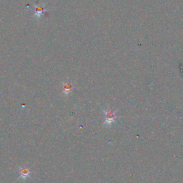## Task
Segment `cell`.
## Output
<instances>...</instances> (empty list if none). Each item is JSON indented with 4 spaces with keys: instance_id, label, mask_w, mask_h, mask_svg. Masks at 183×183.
Masks as SVG:
<instances>
[{
    "instance_id": "6da1fadb",
    "label": "cell",
    "mask_w": 183,
    "mask_h": 183,
    "mask_svg": "<svg viewBox=\"0 0 183 183\" xmlns=\"http://www.w3.org/2000/svg\"><path fill=\"white\" fill-rule=\"evenodd\" d=\"M32 171H30L29 169L27 167H22L19 168V175L20 178L22 180H26L31 176Z\"/></svg>"
},
{
    "instance_id": "7a4b0ae2",
    "label": "cell",
    "mask_w": 183,
    "mask_h": 183,
    "mask_svg": "<svg viewBox=\"0 0 183 183\" xmlns=\"http://www.w3.org/2000/svg\"><path fill=\"white\" fill-rule=\"evenodd\" d=\"M105 114H106L105 115V124L111 125L114 121L116 116L113 112H112V111H107L105 112Z\"/></svg>"
},
{
    "instance_id": "3957f363",
    "label": "cell",
    "mask_w": 183,
    "mask_h": 183,
    "mask_svg": "<svg viewBox=\"0 0 183 183\" xmlns=\"http://www.w3.org/2000/svg\"><path fill=\"white\" fill-rule=\"evenodd\" d=\"M72 89V87L70 86L69 84H67L66 86L64 87V93H68V92L70 91V90Z\"/></svg>"
}]
</instances>
